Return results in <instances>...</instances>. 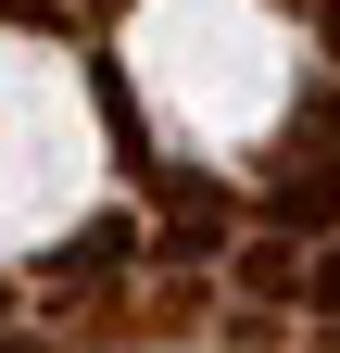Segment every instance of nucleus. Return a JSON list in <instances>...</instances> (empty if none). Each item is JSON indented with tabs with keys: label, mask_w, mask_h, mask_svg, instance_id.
Instances as JSON below:
<instances>
[{
	"label": "nucleus",
	"mask_w": 340,
	"mask_h": 353,
	"mask_svg": "<svg viewBox=\"0 0 340 353\" xmlns=\"http://www.w3.org/2000/svg\"><path fill=\"white\" fill-rule=\"evenodd\" d=\"M101 13H139V0H101Z\"/></svg>",
	"instance_id": "obj_8"
},
{
	"label": "nucleus",
	"mask_w": 340,
	"mask_h": 353,
	"mask_svg": "<svg viewBox=\"0 0 340 353\" xmlns=\"http://www.w3.org/2000/svg\"><path fill=\"white\" fill-rule=\"evenodd\" d=\"M290 303H303L315 328H340V228H328V240H315L303 265H290Z\"/></svg>",
	"instance_id": "obj_4"
},
{
	"label": "nucleus",
	"mask_w": 340,
	"mask_h": 353,
	"mask_svg": "<svg viewBox=\"0 0 340 353\" xmlns=\"http://www.w3.org/2000/svg\"><path fill=\"white\" fill-rule=\"evenodd\" d=\"M290 152H328V164H340V88H315V101H303V126H290Z\"/></svg>",
	"instance_id": "obj_6"
},
{
	"label": "nucleus",
	"mask_w": 340,
	"mask_h": 353,
	"mask_svg": "<svg viewBox=\"0 0 340 353\" xmlns=\"http://www.w3.org/2000/svg\"><path fill=\"white\" fill-rule=\"evenodd\" d=\"M315 13V51H328V76H340V0H303Z\"/></svg>",
	"instance_id": "obj_7"
},
{
	"label": "nucleus",
	"mask_w": 340,
	"mask_h": 353,
	"mask_svg": "<svg viewBox=\"0 0 340 353\" xmlns=\"http://www.w3.org/2000/svg\"><path fill=\"white\" fill-rule=\"evenodd\" d=\"M290 265H303V240H252L240 252V290L252 303H290Z\"/></svg>",
	"instance_id": "obj_5"
},
{
	"label": "nucleus",
	"mask_w": 340,
	"mask_h": 353,
	"mask_svg": "<svg viewBox=\"0 0 340 353\" xmlns=\"http://www.w3.org/2000/svg\"><path fill=\"white\" fill-rule=\"evenodd\" d=\"M265 214H277V240H315V228H340V164H328V152H277V176H265Z\"/></svg>",
	"instance_id": "obj_1"
},
{
	"label": "nucleus",
	"mask_w": 340,
	"mask_h": 353,
	"mask_svg": "<svg viewBox=\"0 0 340 353\" xmlns=\"http://www.w3.org/2000/svg\"><path fill=\"white\" fill-rule=\"evenodd\" d=\"M126 265H139V214H101V228H76L63 252H51V290H126Z\"/></svg>",
	"instance_id": "obj_2"
},
{
	"label": "nucleus",
	"mask_w": 340,
	"mask_h": 353,
	"mask_svg": "<svg viewBox=\"0 0 340 353\" xmlns=\"http://www.w3.org/2000/svg\"><path fill=\"white\" fill-rule=\"evenodd\" d=\"M89 101H101V126H114V152H126V176H164V164H151V126H139V88H126L114 63H89Z\"/></svg>",
	"instance_id": "obj_3"
}]
</instances>
